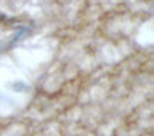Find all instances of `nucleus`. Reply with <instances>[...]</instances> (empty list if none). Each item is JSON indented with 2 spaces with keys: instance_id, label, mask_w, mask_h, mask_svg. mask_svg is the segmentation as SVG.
Returning a JSON list of instances; mask_svg holds the SVG:
<instances>
[]
</instances>
